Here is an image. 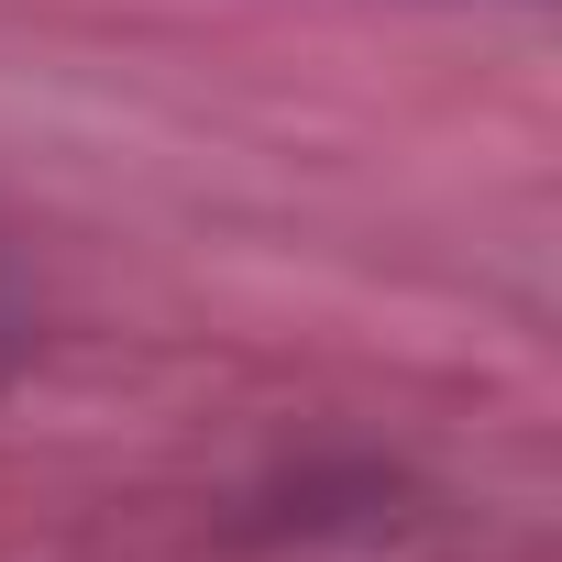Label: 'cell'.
I'll return each mask as SVG.
<instances>
[{
  "mask_svg": "<svg viewBox=\"0 0 562 562\" xmlns=\"http://www.w3.org/2000/svg\"><path fill=\"white\" fill-rule=\"evenodd\" d=\"M23 353H34V321H23V299H0V386L23 375Z\"/></svg>",
  "mask_w": 562,
  "mask_h": 562,
  "instance_id": "1",
  "label": "cell"
}]
</instances>
